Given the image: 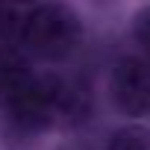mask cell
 I'll return each instance as SVG.
<instances>
[{
	"instance_id": "1",
	"label": "cell",
	"mask_w": 150,
	"mask_h": 150,
	"mask_svg": "<svg viewBox=\"0 0 150 150\" xmlns=\"http://www.w3.org/2000/svg\"><path fill=\"white\" fill-rule=\"evenodd\" d=\"M18 38L35 59L65 62L83 41V21L65 0H44L24 15Z\"/></svg>"
},
{
	"instance_id": "2",
	"label": "cell",
	"mask_w": 150,
	"mask_h": 150,
	"mask_svg": "<svg viewBox=\"0 0 150 150\" xmlns=\"http://www.w3.org/2000/svg\"><path fill=\"white\" fill-rule=\"evenodd\" d=\"M56 80L59 74H33V77L0 103L9 132L27 138L56 127Z\"/></svg>"
},
{
	"instance_id": "3",
	"label": "cell",
	"mask_w": 150,
	"mask_h": 150,
	"mask_svg": "<svg viewBox=\"0 0 150 150\" xmlns=\"http://www.w3.org/2000/svg\"><path fill=\"white\" fill-rule=\"evenodd\" d=\"M109 94L121 115H150V62L144 56H124L109 74Z\"/></svg>"
},
{
	"instance_id": "4",
	"label": "cell",
	"mask_w": 150,
	"mask_h": 150,
	"mask_svg": "<svg viewBox=\"0 0 150 150\" xmlns=\"http://www.w3.org/2000/svg\"><path fill=\"white\" fill-rule=\"evenodd\" d=\"M94 112V97L88 91V86L71 80V77H59L56 80V124L59 127H83Z\"/></svg>"
},
{
	"instance_id": "5",
	"label": "cell",
	"mask_w": 150,
	"mask_h": 150,
	"mask_svg": "<svg viewBox=\"0 0 150 150\" xmlns=\"http://www.w3.org/2000/svg\"><path fill=\"white\" fill-rule=\"evenodd\" d=\"M30 56L15 44H0V103L9 100L30 77H33Z\"/></svg>"
},
{
	"instance_id": "6",
	"label": "cell",
	"mask_w": 150,
	"mask_h": 150,
	"mask_svg": "<svg viewBox=\"0 0 150 150\" xmlns=\"http://www.w3.org/2000/svg\"><path fill=\"white\" fill-rule=\"evenodd\" d=\"M103 150H150V127L144 124H124L118 127Z\"/></svg>"
},
{
	"instance_id": "7",
	"label": "cell",
	"mask_w": 150,
	"mask_h": 150,
	"mask_svg": "<svg viewBox=\"0 0 150 150\" xmlns=\"http://www.w3.org/2000/svg\"><path fill=\"white\" fill-rule=\"evenodd\" d=\"M21 21H24V15L18 12L12 0H0V44H9L21 33Z\"/></svg>"
},
{
	"instance_id": "8",
	"label": "cell",
	"mask_w": 150,
	"mask_h": 150,
	"mask_svg": "<svg viewBox=\"0 0 150 150\" xmlns=\"http://www.w3.org/2000/svg\"><path fill=\"white\" fill-rule=\"evenodd\" d=\"M132 38L141 47V56L150 62V6L135 12V18H132Z\"/></svg>"
},
{
	"instance_id": "9",
	"label": "cell",
	"mask_w": 150,
	"mask_h": 150,
	"mask_svg": "<svg viewBox=\"0 0 150 150\" xmlns=\"http://www.w3.org/2000/svg\"><path fill=\"white\" fill-rule=\"evenodd\" d=\"M59 150H91V147H83V144H65V147H59Z\"/></svg>"
},
{
	"instance_id": "10",
	"label": "cell",
	"mask_w": 150,
	"mask_h": 150,
	"mask_svg": "<svg viewBox=\"0 0 150 150\" xmlns=\"http://www.w3.org/2000/svg\"><path fill=\"white\" fill-rule=\"evenodd\" d=\"M15 6H24V3H38V0H12Z\"/></svg>"
}]
</instances>
